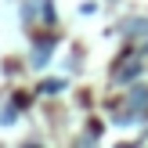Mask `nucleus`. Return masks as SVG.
Wrapping results in <instances>:
<instances>
[{
	"instance_id": "f257e3e1",
	"label": "nucleus",
	"mask_w": 148,
	"mask_h": 148,
	"mask_svg": "<svg viewBox=\"0 0 148 148\" xmlns=\"http://www.w3.org/2000/svg\"><path fill=\"white\" fill-rule=\"evenodd\" d=\"M145 112H148V87H134V90H130V116H123L119 123H127V119H141Z\"/></svg>"
},
{
	"instance_id": "f03ea898",
	"label": "nucleus",
	"mask_w": 148,
	"mask_h": 148,
	"mask_svg": "<svg viewBox=\"0 0 148 148\" xmlns=\"http://www.w3.org/2000/svg\"><path fill=\"white\" fill-rule=\"evenodd\" d=\"M137 72H141V65H127V69H119V72H116V83H130V79H137Z\"/></svg>"
},
{
	"instance_id": "7ed1b4c3",
	"label": "nucleus",
	"mask_w": 148,
	"mask_h": 148,
	"mask_svg": "<svg viewBox=\"0 0 148 148\" xmlns=\"http://www.w3.org/2000/svg\"><path fill=\"white\" fill-rule=\"evenodd\" d=\"M51 51H54V47H51V40H40V43H36L33 62H36V65H43V58H51Z\"/></svg>"
},
{
	"instance_id": "20e7f679",
	"label": "nucleus",
	"mask_w": 148,
	"mask_h": 148,
	"mask_svg": "<svg viewBox=\"0 0 148 148\" xmlns=\"http://www.w3.org/2000/svg\"><path fill=\"white\" fill-rule=\"evenodd\" d=\"M127 29H130V33H148V22H130Z\"/></svg>"
},
{
	"instance_id": "39448f33",
	"label": "nucleus",
	"mask_w": 148,
	"mask_h": 148,
	"mask_svg": "<svg viewBox=\"0 0 148 148\" xmlns=\"http://www.w3.org/2000/svg\"><path fill=\"white\" fill-rule=\"evenodd\" d=\"M40 90H43V94H47V90H51V94H54V90H62V83H58V79H51V83H43V87H40Z\"/></svg>"
}]
</instances>
